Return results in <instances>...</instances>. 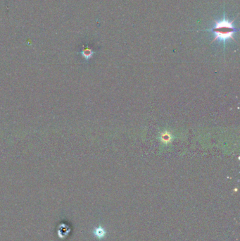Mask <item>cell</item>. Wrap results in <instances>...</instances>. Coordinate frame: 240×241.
<instances>
[{
    "instance_id": "1",
    "label": "cell",
    "mask_w": 240,
    "mask_h": 241,
    "mask_svg": "<svg viewBox=\"0 0 240 241\" xmlns=\"http://www.w3.org/2000/svg\"><path fill=\"white\" fill-rule=\"evenodd\" d=\"M233 22L234 20L230 21L225 19L216 21L214 27L210 30L215 35L213 42L218 40L220 42H225L226 40H234V34L237 30L235 28Z\"/></svg>"
},
{
    "instance_id": "2",
    "label": "cell",
    "mask_w": 240,
    "mask_h": 241,
    "mask_svg": "<svg viewBox=\"0 0 240 241\" xmlns=\"http://www.w3.org/2000/svg\"><path fill=\"white\" fill-rule=\"evenodd\" d=\"M161 140L163 142L167 144V143L170 142L171 140H172V136H171V134L169 133V132L165 131L164 133H161Z\"/></svg>"
},
{
    "instance_id": "3",
    "label": "cell",
    "mask_w": 240,
    "mask_h": 241,
    "mask_svg": "<svg viewBox=\"0 0 240 241\" xmlns=\"http://www.w3.org/2000/svg\"><path fill=\"white\" fill-rule=\"evenodd\" d=\"M82 54H83V56L85 57V58L89 59V58H90L91 56H92L93 52L92 51V50H88V49H87V50H85L83 51V52H82Z\"/></svg>"
}]
</instances>
